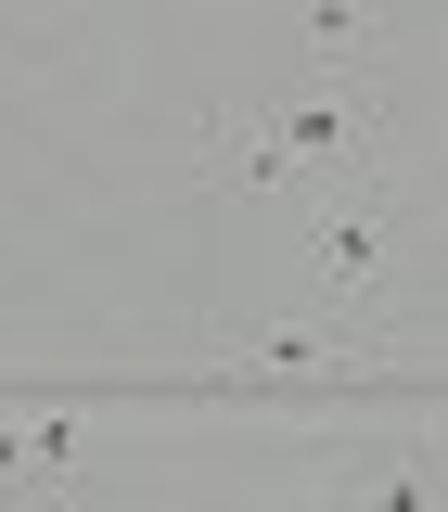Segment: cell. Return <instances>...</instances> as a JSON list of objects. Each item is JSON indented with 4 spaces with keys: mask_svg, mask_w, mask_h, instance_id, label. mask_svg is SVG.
<instances>
[{
    "mask_svg": "<svg viewBox=\"0 0 448 512\" xmlns=\"http://www.w3.org/2000/svg\"><path fill=\"white\" fill-rule=\"evenodd\" d=\"M141 512H192V500H141Z\"/></svg>",
    "mask_w": 448,
    "mask_h": 512,
    "instance_id": "obj_8",
    "label": "cell"
},
{
    "mask_svg": "<svg viewBox=\"0 0 448 512\" xmlns=\"http://www.w3.org/2000/svg\"><path fill=\"white\" fill-rule=\"evenodd\" d=\"M90 423L77 410H0V500L26 512H90Z\"/></svg>",
    "mask_w": 448,
    "mask_h": 512,
    "instance_id": "obj_4",
    "label": "cell"
},
{
    "mask_svg": "<svg viewBox=\"0 0 448 512\" xmlns=\"http://www.w3.org/2000/svg\"><path fill=\"white\" fill-rule=\"evenodd\" d=\"M410 372V333H359V320H244V333H205V384H372Z\"/></svg>",
    "mask_w": 448,
    "mask_h": 512,
    "instance_id": "obj_2",
    "label": "cell"
},
{
    "mask_svg": "<svg viewBox=\"0 0 448 512\" xmlns=\"http://www.w3.org/2000/svg\"><path fill=\"white\" fill-rule=\"evenodd\" d=\"M0 13H13V39H26V52H77L103 0H0Z\"/></svg>",
    "mask_w": 448,
    "mask_h": 512,
    "instance_id": "obj_7",
    "label": "cell"
},
{
    "mask_svg": "<svg viewBox=\"0 0 448 512\" xmlns=\"http://www.w3.org/2000/svg\"><path fill=\"white\" fill-rule=\"evenodd\" d=\"M180 192H308L295 180V141H282V103H269V90L218 103V116L180 141Z\"/></svg>",
    "mask_w": 448,
    "mask_h": 512,
    "instance_id": "obj_3",
    "label": "cell"
},
{
    "mask_svg": "<svg viewBox=\"0 0 448 512\" xmlns=\"http://www.w3.org/2000/svg\"><path fill=\"white\" fill-rule=\"evenodd\" d=\"M410 256H423L410 180H320V192H295V308L359 320V333H410Z\"/></svg>",
    "mask_w": 448,
    "mask_h": 512,
    "instance_id": "obj_1",
    "label": "cell"
},
{
    "mask_svg": "<svg viewBox=\"0 0 448 512\" xmlns=\"http://www.w3.org/2000/svg\"><path fill=\"white\" fill-rule=\"evenodd\" d=\"M384 13H359V0H308L295 13V77H384Z\"/></svg>",
    "mask_w": 448,
    "mask_h": 512,
    "instance_id": "obj_6",
    "label": "cell"
},
{
    "mask_svg": "<svg viewBox=\"0 0 448 512\" xmlns=\"http://www.w3.org/2000/svg\"><path fill=\"white\" fill-rule=\"evenodd\" d=\"M308 512H436V461L423 448H333Z\"/></svg>",
    "mask_w": 448,
    "mask_h": 512,
    "instance_id": "obj_5",
    "label": "cell"
}]
</instances>
